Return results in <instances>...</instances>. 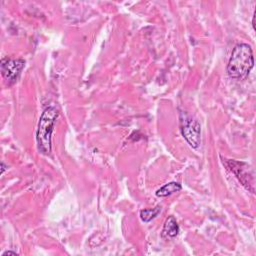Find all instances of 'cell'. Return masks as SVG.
<instances>
[{"label":"cell","instance_id":"cell-10","mask_svg":"<svg viewBox=\"0 0 256 256\" xmlns=\"http://www.w3.org/2000/svg\"><path fill=\"white\" fill-rule=\"evenodd\" d=\"M1 165H2V170H1V173H3V172H4V170H5V165H4V163H2Z\"/></svg>","mask_w":256,"mask_h":256},{"label":"cell","instance_id":"cell-3","mask_svg":"<svg viewBox=\"0 0 256 256\" xmlns=\"http://www.w3.org/2000/svg\"><path fill=\"white\" fill-rule=\"evenodd\" d=\"M181 133L192 148H198L201 142V126L199 122L186 113H180Z\"/></svg>","mask_w":256,"mask_h":256},{"label":"cell","instance_id":"cell-7","mask_svg":"<svg viewBox=\"0 0 256 256\" xmlns=\"http://www.w3.org/2000/svg\"><path fill=\"white\" fill-rule=\"evenodd\" d=\"M181 184L178 182H169L165 185H163L162 187H160L157 191H156V196L158 197H167L173 193L179 192L181 190Z\"/></svg>","mask_w":256,"mask_h":256},{"label":"cell","instance_id":"cell-2","mask_svg":"<svg viewBox=\"0 0 256 256\" xmlns=\"http://www.w3.org/2000/svg\"><path fill=\"white\" fill-rule=\"evenodd\" d=\"M59 115L56 108L49 106L42 112L36 132V141L39 152L48 155L51 152V137L55 121Z\"/></svg>","mask_w":256,"mask_h":256},{"label":"cell","instance_id":"cell-1","mask_svg":"<svg viewBox=\"0 0 256 256\" xmlns=\"http://www.w3.org/2000/svg\"><path fill=\"white\" fill-rule=\"evenodd\" d=\"M254 66L253 51L250 45L239 43L235 45L227 65L228 75L237 80H242L248 76Z\"/></svg>","mask_w":256,"mask_h":256},{"label":"cell","instance_id":"cell-8","mask_svg":"<svg viewBox=\"0 0 256 256\" xmlns=\"http://www.w3.org/2000/svg\"><path fill=\"white\" fill-rule=\"evenodd\" d=\"M161 211L160 206H156L155 208H148L143 209L140 211V218L144 222H150L152 219H154Z\"/></svg>","mask_w":256,"mask_h":256},{"label":"cell","instance_id":"cell-9","mask_svg":"<svg viewBox=\"0 0 256 256\" xmlns=\"http://www.w3.org/2000/svg\"><path fill=\"white\" fill-rule=\"evenodd\" d=\"M7 255H13V256H16V255H17V253L12 252V251H5V252L2 254V256H7Z\"/></svg>","mask_w":256,"mask_h":256},{"label":"cell","instance_id":"cell-4","mask_svg":"<svg viewBox=\"0 0 256 256\" xmlns=\"http://www.w3.org/2000/svg\"><path fill=\"white\" fill-rule=\"evenodd\" d=\"M225 165L227 168L237 177L240 183L251 193L255 192L254 189V173L251 167L243 161L236 160H226Z\"/></svg>","mask_w":256,"mask_h":256},{"label":"cell","instance_id":"cell-5","mask_svg":"<svg viewBox=\"0 0 256 256\" xmlns=\"http://www.w3.org/2000/svg\"><path fill=\"white\" fill-rule=\"evenodd\" d=\"M24 65L25 61L23 59H11L6 57L1 60L2 76L8 85H12L18 80Z\"/></svg>","mask_w":256,"mask_h":256},{"label":"cell","instance_id":"cell-6","mask_svg":"<svg viewBox=\"0 0 256 256\" xmlns=\"http://www.w3.org/2000/svg\"><path fill=\"white\" fill-rule=\"evenodd\" d=\"M179 233V226L177 224V221L174 216H169L163 226L162 229V237L170 239L174 238L178 235Z\"/></svg>","mask_w":256,"mask_h":256}]
</instances>
